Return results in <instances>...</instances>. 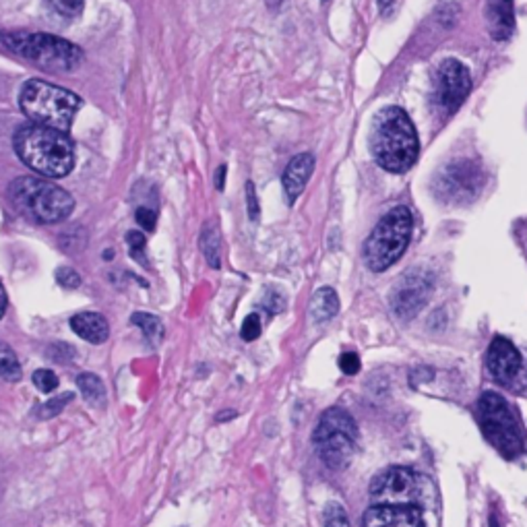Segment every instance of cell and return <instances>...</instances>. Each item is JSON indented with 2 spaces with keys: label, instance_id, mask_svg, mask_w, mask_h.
<instances>
[{
  "label": "cell",
  "instance_id": "cell-25",
  "mask_svg": "<svg viewBox=\"0 0 527 527\" xmlns=\"http://www.w3.org/2000/svg\"><path fill=\"white\" fill-rule=\"evenodd\" d=\"M71 399H73V393L58 395V398L46 401L44 406L40 408V412H37V416H40V418H52V416H57V414L62 412V408L67 406V401H71Z\"/></svg>",
  "mask_w": 527,
  "mask_h": 527
},
{
  "label": "cell",
  "instance_id": "cell-28",
  "mask_svg": "<svg viewBox=\"0 0 527 527\" xmlns=\"http://www.w3.org/2000/svg\"><path fill=\"white\" fill-rule=\"evenodd\" d=\"M57 279H58V284L65 285L67 290L79 288V285H81L79 274H77V271L71 269V267H60V269L57 271Z\"/></svg>",
  "mask_w": 527,
  "mask_h": 527
},
{
  "label": "cell",
  "instance_id": "cell-27",
  "mask_svg": "<svg viewBox=\"0 0 527 527\" xmlns=\"http://www.w3.org/2000/svg\"><path fill=\"white\" fill-rule=\"evenodd\" d=\"M360 356L358 354H354V352H346V354H341V358H339V368L344 370V375H358L360 372Z\"/></svg>",
  "mask_w": 527,
  "mask_h": 527
},
{
  "label": "cell",
  "instance_id": "cell-38",
  "mask_svg": "<svg viewBox=\"0 0 527 527\" xmlns=\"http://www.w3.org/2000/svg\"><path fill=\"white\" fill-rule=\"evenodd\" d=\"M325 3H327V0H325Z\"/></svg>",
  "mask_w": 527,
  "mask_h": 527
},
{
  "label": "cell",
  "instance_id": "cell-23",
  "mask_svg": "<svg viewBox=\"0 0 527 527\" xmlns=\"http://www.w3.org/2000/svg\"><path fill=\"white\" fill-rule=\"evenodd\" d=\"M325 527H350V519H347L346 509L339 502H329L325 507Z\"/></svg>",
  "mask_w": 527,
  "mask_h": 527
},
{
  "label": "cell",
  "instance_id": "cell-12",
  "mask_svg": "<svg viewBox=\"0 0 527 527\" xmlns=\"http://www.w3.org/2000/svg\"><path fill=\"white\" fill-rule=\"evenodd\" d=\"M434 282L424 271H409L398 279L389 296V305L395 316L401 321H412L414 316L426 306L432 296Z\"/></svg>",
  "mask_w": 527,
  "mask_h": 527
},
{
  "label": "cell",
  "instance_id": "cell-16",
  "mask_svg": "<svg viewBox=\"0 0 527 527\" xmlns=\"http://www.w3.org/2000/svg\"><path fill=\"white\" fill-rule=\"evenodd\" d=\"M486 19L494 40H507L515 29L513 0H486Z\"/></svg>",
  "mask_w": 527,
  "mask_h": 527
},
{
  "label": "cell",
  "instance_id": "cell-31",
  "mask_svg": "<svg viewBox=\"0 0 527 527\" xmlns=\"http://www.w3.org/2000/svg\"><path fill=\"white\" fill-rule=\"evenodd\" d=\"M135 217H137V223H139V226H141L143 230H150V232L155 230V222H158V213H155L153 209H150V207H139Z\"/></svg>",
  "mask_w": 527,
  "mask_h": 527
},
{
  "label": "cell",
  "instance_id": "cell-22",
  "mask_svg": "<svg viewBox=\"0 0 527 527\" xmlns=\"http://www.w3.org/2000/svg\"><path fill=\"white\" fill-rule=\"evenodd\" d=\"M0 377L9 383L21 381V364L9 346L0 344Z\"/></svg>",
  "mask_w": 527,
  "mask_h": 527
},
{
  "label": "cell",
  "instance_id": "cell-1",
  "mask_svg": "<svg viewBox=\"0 0 527 527\" xmlns=\"http://www.w3.org/2000/svg\"><path fill=\"white\" fill-rule=\"evenodd\" d=\"M370 150L377 164L387 172L401 174L412 168L420 151L416 127L406 110L389 106L375 116Z\"/></svg>",
  "mask_w": 527,
  "mask_h": 527
},
{
  "label": "cell",
  "instance_id": "cell-9",
  "mask_svg": "<svg viewBox=\"0 0 527 527\" xmlns=\"http://www.w3.org/2000/svg\"><path fill=\"white\" fill-rule=\"evenodd\" d=\"M432 482L426 476L418 474L412 468L383 470L372 478L368 486L370 505H422L426 507L429 494L432 492Z\"/></svg>",
  "mask_w": 527,
  "mask_h": 527
},
{
  "label": "cell",
  "instance_id": "cell-15",
  "mask_svg": "<svg viewBox=\"0 0 527 527\" xmlns=\"http://www.w3.org/2000/svg\"><path fill=\"white\" fill-rule=\"evenodd\" d=\"M313 172H315V158L310 153L296 155V158L288 164V168H285L282 184L285 199H288L290 205H294V201L302 195V191H305V186L310 181Z\"/></svg>",
  "mask_w": 527,
  "mask_h": 527
},
{
  "label": "cell",
  "instance_id": "cell-33",
  "mask_svg": "<svg viewBox=\"0 0 527 527\" xmlns=\"http://www.w3.org/2000/svg\"><path fill=\"white\" fill-rule=\"evenodd\" d=\"M284 306H285V300H284V296H279V294H277L275 290L267 294V298H265V308L269 310L271 315H277V313H282Z\"/></svg>",
  "mask_w": 527,
  "mask_h": 527
},
{
  "label": "cell",
  "instance_id": "cell-4",
  "mask_svg": "<svg viewBox=\"0 0 527 527\" xmlns=\"http://www.w3.org/2000/svg\"><path fill=\"white\" fill-rule=\"evenodd\" d=\"M414 232V217L408 207H393L389 213L381 217L375 230L370 232L362 248L364 265L372 274H381L401 259L406 253Z\"/></svg>",
  "mask_w": 527,
  "mask_h": 527
},
{
  "label": "cell",
  "instance_id": "cell-18",
  "mask_svg": "<svg viewBox=\"0 0 527 527\" xmlns=\"http://www.w3.org/2000/svg\"><path fill=\"white\" fill-rule=\"evenodd\" d=\"M339 313V296L337 292L325 285L315 292L313 300H310V316L315 323H327Z\"/></svg>",
  "mask_w": 527,
  "mask_h": 527
},
{
  "label": "cell",
  "instance_id": "cell-11",
  "mask_svg": "<svg viewBox=\"0 0 527 527\" xmlns=\"http://www.w3.org/2000/svg\"><path fill=\"white\" fill-rule=\"evenodd\" d=\"M486 370L494 383L507 389L523 391L527 387V372L522 352L507 337H494L486 352Z\"/></svg>",
  "mask_w": 527,
  "mask_h": 527
},
{
  "label": "cell",
  "instance_id": "cell-13",
  "mask_svg": "<svg viewBox=\"0 0 527 527\" xmlns=\"http://www.w3.org/2000/svg\"><path fill=\"white\" fill-rule=\"evenodd\" d=\"M471 89V77L468 67H463L460 60L449 58L437 71V83H434V93H437V102L447 112L457 110L468 98Z\"/></svg>",
  "mask_w": 527,
  "mask_h": 527
},
{
  "label": "cell",
  "instance_id": "cell-7",
  "mask_svg": "<svg viewBox=\"0 0 527 527\" xmlns=\"http://www.w3.org/2000/svg\"><path fill=\"white\" fill-rule=\"evenodd\" d=\"M478 422L484 437L496 451L507 460H513L523 449L519 424L511 412L505 398L494 391H486L478 399Z\"/></svg>",
  "mask_w": 527,
  "mask_h": 527
},
{
  "label": "cell",
  "instance_id": "cell-17",
  "mask_svg": "<svg viewBox=\"0 0 527 527\" xmlns=\"http://www.w3.org/2000/svg\"><path fill=\"white\" fill-rule=\"evenodd\" d=\"M71 329L79 336L81 339L89 341V344L98 346L104 344L110 336V325H108L106 316L99 313H79L71 319Z\"/></svg>",
  "mask_w": 527,
  "mask_h": 527
},
{
  "label": "cell",
  "instance_id": "cell-24",
  "mask_svg": "<svg viewBox=\"0 0 527 527\" xmlns=\"http://www.w3.org/2000/svg\"><path fill=\"white\" fill-rule=\"evenodd\" d=\"M34 385L42 393H54L58 389V377L48 368H40L34 372Z\"/></svg>",
  "mask_w": 527,
  "mask_h": 527
},
{
  "label": "cell",
  "instance_id": "cell-21",
  "mask_svg": "<svg viewBox=\"0 0 527 527\" xmlns=\"http://www.w3.org/2000/svg\"><path fill=\"white\" fill-rule=\"evenodd\" d=\"M77 387H79L83 398L91 401V403H99L106 401V389L102 378L98 375H91V372H83V375L77 377Z\"/></svg>",
  "mask_w": 527,
  "mask_h": 527
},
{
  "label": "cell",
  "instance_id": "cell-32",
  "mask_svg": "<svg viewBox=\"0 0 527 527\" xmlns=\"http://www.w3.org/2000/svg\"><path fill=\"white\" fill-rule=\"evenodd\" d=\"M246 203H248V215H251L253 222L259 220V201L257 192H254L253 182H246Z\"/></svg>",
  "mask_w": 527,
  "mask_h": 527
},
{
  "label": "cell",
  "instance_id": "cell-2",
  "mask_svg": "<svg viewBox=\"0 0 527 527\" xmlns=\"http://www.w3.org/2000/svg\"><path fill=\"white\" fill-rule=\"evenodd\" d=\"M15 151L23 164L46 178H62L75 166L73 141L65 130L31 122L15 135Z\"/></svg>",
  "mask_w": 527,
  "mask_h": 527
},
{
  "label": "cell",
  "instance_id": "cell-8",
  "mask_svg": "<svg viewBox=\"0 0 527 527\" xmlns=\"http://www.w3.org/2000/svg\"><path fill=\"white\" fill-rule=\"evenodd\" d=\"M3 44L9 50L17 52L19 57L34 60L44 68H52V71H73L83 58L81 50L75 44L48 34H27V31L5 34Z\"/></svg>",
  "mask_w": 527,
  "mask_h": 527
},
{
  "label": "cell",
  "instance_id": "cell-5",
  "mask_svg": "<svg viewBox=\"0 0 527 527\" xmlns=\"http://www.w3.org/2000/svg\"><path fill=\"white\" fill-rule=\"evenodd\" d=\"M19 104L23 114L34 124L67 133L77 110L81 108V99L73 91L62 89L58 85L34 79L23 85Z\"/></svg>",
  "mask_w": 527,
  "mask_h": 527
},
{
  "label": "cell",
  "instance_id": "cell-34",
  "mask_svg": "<svg viewBox=\"0 0 527 527\" xmlns=\"http://www.w3.org/2000/svg\"><path fill=\"white\" fill-rule=\"evenodd\" d=\"M223 181H226V166H222L220 170H217V178H215V184H217V189H223Z\"/></svg>",
  "mask_w": 527,
  "mask_h": 527
},
{
  "label": "cell",
  "instance_id": "cell-3",
  "mask_svg": "<svg viewBox=\"0 0 527 527\" xmlns=\"http://www.w3.org/2000/svg\"><path fill=\"white\" fill-rule=\"evenodd\" d=\"M11 203L36 223H58L71 215L75 201L65 189L44 178L23 176L9 189Z\"/></svg>",
  "mask_w": 527,
  "mask_h": 527
},
{
  "label": "cell",
  "instance_id": "cell-19",
  "mask_svg": "<svg viewBox=\"0 0 527 527\" xmlns=\"http://www.w3.org/2000/svg\"><path fill=\"white\" fill-rule=\"evenodd\" d=\"M201 251H203L209 267H222V238L215 223H207L203 232H201Z\"/></svg>",
  "mask_w": 527,
  "mask_h": 527
},
{
  "label": "cell",
  "instance_id": "cell-30",
  "mask_svg": "<svg viewBox=\"0 0 527 527\" xmlns=\"http://www.w3.org/2000/svg\"><path fill=\"white\" fill-rule=\"evenodd\" d=\"M129 246H130V254L139 261V263H145L143 261V251H145V236L141 232H129Z\"/></svg>",
  "mask_w": 527,
  "mask_h": 527
},
{
  "label": "cell",
  "instance_id": "cell-26",
  "mask_svg": "<svg viewBox=\"0 0 527 527\" xmlns=\"http://www.w3.org/2000/svg\"><path fill=\"white\" fill-rule=\"evenodd\" d=\"M240 336L244 341H254L261 336V319L259 315H248L243 321V327H240Z\"/></svg>",
  "mask_w": 527,
  "mask_h": 527
},
{
  "label": "cell",
  "instance_id": "cell-20",
  "mask_svg": "<svg viewBox=\"0 0 527 527\" xmlns=\"http://www.w3.org/2000/svg\"><path fill=\"white\" fill-rule=\"evenodd\" d=\"M130 323L143 331V336L151 341L153 346H160L161 339H164V325L158 319V316L147 315V313H135L130 316Z\"/></svg>",
  "mask_w": 527,
  "mask_h": 527
},
{
  "label": "cell",
  "instance_id": "cell-6",
  "mask_svg": "<svg viewBox=\"0 0 527 527\" xmlns=\"http://www.w3.org/2000/svg\"><path fill=\"white\" fill-rule=\"evenodd\" d=\"M358 440V426L344 408L325 409L313 432L316 453L327 468L341 471L352 463Z\"/></svg>",
  "mask_w": 527,
  "mask_h": 527
},
{
  "label": "cell",
  "instance_id": "cell-14",
  "mask_svg": "<svg viewBox=\"0 0 527 527\" xmlns=\"http://www.w3.org/2000/svg\"><path fill=\"white\" fill-rule=\"evenodd\" d=\"M362 527H426L422 505H370Z\"/></svg>",
  "mask_w": 527,
  "mask_h": 527
},
{
  "label": "cell",
  "instance_id": "cell-10",
  "mask_svg": "<svg viewBox=\"0 0 527 527\" xmlns=\"http://www.w3.org/2000/svg\"><path fill=\"white\" fill-rule=\"evenodd\" d=\"M484 184V174L478 164L470 160H460L449 164L439 174L434 189L437 197L449 205H465L474 201Z\"/></svg>",
  "mask_w": 527,
  "mask_h": 527
},
{
  "label": "cell",
  "instance_id": "cell-35",
  "mask_svg": "<svg viewBox=\"0 0 527 527\" xmlns=\"http://www.w3.org/2000/svg\"><path fill=\"white\" fill-rule=\"evenodd\" d=\"M5 310H6V294H5L3 284H0V319H3Z\"/></svg>",
  "mask_w": 527,
  "mask_h": 527
},
{
  "label": "cell",
  "instance_id": "cell-36",
  "mask_svg": "<svg viewBox=\"0 0 527 527\" xmlns=\"http://www.w3.org/2000/svg\"><path fill=\"white\" fill-rule=\"evenodd\" d=\"M391 5H393V0H378V6H381V11L387 13L391 9Z\"/></svg>",
  "mask_w": 527,
  "mask_h": 527
},
{
  "label": "cell",
  "instance_id": "cell-29",
  "mask_svg": "<svg viewBox=\"0 0 527 527\" xmlns=\"http://www.w3.org/2000/svg\"><path fill=\"white\" fill-rule=\"evenodd\" d=\"M52 5L57 6L60 15H67V17H77L83 11V0H52Z\"/></svg>",
  "mask_w": 527,
  "mask_h": 527
},
{
  "label": "cell",
  "instance_id": "cell-37",
  "mask_svg": "<svg viewBox=\"0 0 527 527\" xmlns=\"http://www.w3.org/2000/svg\"><path fill=\"white\" fill-rule=\"evenodd\" d=\"M236 412H228V414H220L217 416V420H226V418H234Z\"/></svg>",
  "mask_w": 527,
  "mask_h": 527
}]
</instances>
